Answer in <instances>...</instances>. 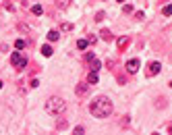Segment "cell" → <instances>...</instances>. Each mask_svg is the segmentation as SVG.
I'll list each match as a JSON object with an SVG mask.
<instances>
[{"instance_id": "cell-1", "label": "cell", "mask_w": 172, "mask_h": 135, "mask_svg": "<svg viewBox=\"0 0 172 135\" xmlns=\"http://www.w3.org/2000/svg\"><path fill=\"white\" fill-rule=\"evenodd\" d=\"M89 112H91L95 119H106V117H110V115H112V102H110V98H106V96L93 98V102L89 104Z\"/></svg>"}, {"instance_id": "cell-2", "label": "cell", "mask_w": 172, "mask_h": 135, "mask_svg": "<svg viewBox=\"0 0 172 135\" xmlns=\"http://www.w3.org/2000/svg\"><path fill=\"white\" fill-rule=\"evenodd\" d=\"M64 108H66V102L60 96H52L46 102V110L50 112V115H60V112H64Z\"/></svg>"}, {"instance_id": "cell-3", "label": "cell", "mask_w": 172, "mask_h": 135, "mask_svg": "<svg viewBox=\"0 0 172 135\" xmlns=\"http://www.w3.org/2000/svg\"><path fill=\"white\" fill-rule=\"evenodd\" d=\"M11 62L17 66V69H25V64H27V58L23 56L21 52H13V56H11Z\"/></svg>"}, {"instance_id": "cell-4", "label": "cell", "mask_w": 172, "mask_h": 135, "mask_svg": "<svg viewBox=\"0 0 172 135\" xmlns=\"http://www.w3.org/2000/svg\"><path fill=\"white\" fill-rule=\"evenodd\" d=\"M162 69V64L160 62H152V64H147V77H156Z\"/></svg>"}, {"instance_id": "cell-5", "label": "cell", "mask_w": 172, "mask_h": 135, "mask_svg": "<svg viewBox=\"0 0 172 135\" xmlns=\"http://www.w3.org/2000/svg\"><path fill=\"white\" fill-rule=\"evenodd\" d=\"M127 71H129V73H133V75L139 71V58H131V60L127 62Z\"/></svg>"}, {"instance_id": "cell-6", "label": "cell", "mask_w": 172, "mask_h": 135, "mask_svg": "<svg viewBox=\"0 0 172 135\" xmlns=\"http://www.w3.org/2000/svg\"><path fill=\"white\" fill-rule=\"evenodd\" d=\"M87 81H89V83H97V81H100V75H97L95 71H91V73L87 75Z\"/></svg>"}, {"instance_id": "cell-7", "label": "cell", "mask_w": 172, "mask_h": 135, "mask_svg": "<svg viewBox=\"0 0 172 135\" xmlns=\"http://www.w3.org/2000/svg\"><path fill=\"white\" fill-rule=\"evenodd\" d=\"M87 89H89V87H87L85 83H79V87H77V96H85Z\"/></svg>"}, {"instance_id": "cell-8", "label": "cell", "mask_w": 172, "mask_h": 135, "mask_svg": "<svg viewBox=\"0 0 172 135\" xmlns=\"http://www.w3.org/2000/svg\"><path fill=\"white\" fill-rule=\"evenodd\" d=\"M42 54H44V56H52V54H54V50H52L50 46H42Z\"/></svg>"}, {"instance_id": "cell-9", "label": "cell", "mask_w": 172, "mask_h": 135, "mask_svg": "<svg viewBox=\"0 0 172 135\" xmlns=\"http://www.w3.org/2000/svg\"><path fill=\"white\" fill-rule=\"evenodd\" d=\"M60 37V33L58 31H48V40H50V42H56Z\"/></svg>"}, {"instance_id": "cell-10", "label": "cell", "mask_w": 172, "mask_h": 135, "mask_svg": "<svg viewBox=\"0 0 172 135\" xmlns=\"http://www.w3.org/2000/svg\"><path fill=\"white\" fill-rule=\"evenodd\" d=\"M100 69H102V62H100V60H91V71H95V73H97Z\"/></svg>"}, {"instance_id": "cell-11", "label": "cell", "mask_w": 172, "mask_h": 135, "mask_svg": "<svg viewBox=\"0 0 172 135\" xmlns=\"http://www.w3.org/2000/svg\"><path fill=\"white\" fill-rule=\"evenodd\" d=\"M15 48L17 50H23V48H25V40H17L15 42Z\"/></svg>"}, {"instance_id": "cell-12", "label": "cell", "mask_w": 172, "mask_h": 135, "mask_svg": "<svg viewBox=\"0 0 172 135\" xmlns=\"http://www.w3.org/2000/svg\"><path fill=\"white\" fill-rule=\"evenodd\" d=\"M100 35H102V37H104V40H106V42H110V40H112V33H110V31H108V29H104V31H102V33H100Z\"/></svg>"}, {"instance_id": "cell-13", "label": "cell", "mask_w": 172, "mask_h": 135, "mask_svg": "<svg viewBox=\"0 0 172 135\" xmlns=\"http://www.w3.org/2000/svg\"><path fill=\"white\" fill-rule=\"evenodd\" d=\"M77 48H79V50H85V48H87V40H79V42H77Z\"/></svg>"}, {"instance_id": "cell-14", "label": "cell", "mask_w": 172, "mask_h": 135, "mask_svg": "<svg viewBox=\"0 0 172 135\" xmlns=\"http://www.w3.org/2000/svg\"><path fill=\"white\" fill-rule=\"evenodd\" d=\"M162 13H164V15H172V4L164 6V8H162Z\"/></svg>"}, {"instance_id": "cell-15", "label": "cell", "mask_w": 172, "mask_h": 135, "mask_svg": "<svg viewBox=\"0 0 172 135\" xmlns=\"http://www.w3.org/2000/svg\"><path fill=\"white\" fill-rule=\"evenodd\" d=\"M73 135H83V127L79 125V127H75V131H73Z\"/></svg>"}, {"instance_id": "cell-16", "label": "cell", "mask_w": 172, "mask_h": 135, "mask_svg": "<svg viewBox=\"0 0 172 135\" xmlns=\"http://www.w3.org/2000/svg\"><path fill=\"white\" fill-rule=\"evenodd\" d=\"M33 15H42V6L39 4H33Z\"/></svg>"}, {"instance_id": "cell-17", "label": "cell", "mask_w": 172, "mask_h": 135, "mask_svg": "<svg viewBox=\"0 0 172 135\" xmlns=\"http://www.w3.org/2000/svg\"><path fill=\"white\" fill-rule=\"evenodd\" d=\"M56 2H58V6H66V4L70 2V0H56Z\"/></svg>"}, {"instance_id": "cell-18", "label": "cell", "mask_w": 172, "mask_h": 135, "mask_svg": "<svg viewBox=\"0 0 172 135\" xmlns=\"http://www.w3.org/2000/svg\"><path fill=\"white\" fill-rule=\"evenodd\" d=\"M62 29L68 31V29H73V25H70V23H62Z\"/></svg>"}, {"instance_id": "cell-19", "label": "cell", "mask_w": 172, "mask_h": 135, "mask_svg": "<svg viewBox=\"0 0 172 135\" xmlns=\"http://www.w3.org/2000/svg\"><path fill=\"white\" fill-rule=\"evenodd\" d=\"M85 58H87L89 62H91V60H95V56H93V52H87V56H85Z\"/></svg>"}, {"instance_id": "cell-20", "label": "cell", "mask_w": 172, "mask_h": 135, "mask_svg": "<svg viewBox=\"0 0 172 135\" xmlns=\"http://www.w3.org/2000/svg\"><path fill=\"white\" fill-rule=\"evenodd\" d=\"M116 2H125V0H116Z\"/></svg>"}, {"instance_id": "cell-21", "label": "cell", "mask_w": 172, "mask_h": 135, "mask_svg": "<svg viewBox=\"0 0 172 135\" xmlns=\"http://www.w3.org/2000/svg\"><path fill=\"white\" fill-rule=\"evenodd\" d=\"M0 87H2V81H0Z\"/></svg>"}, {"instance_id": "cell-22", "label": "cell", "mask_w": 172, "mask_h": 135, "mask_svg": "<svg viewBox=\"0 0 172 135\" xmlns=\"http://www.w3.org/2000/svg\"><path fill=\"white\" fill-rule=\"evenodd\" d=\"M154 135H160V133H154Z\"/></svg>"}, {"instance_id": "cell-23", "label": "cell", "mask_w": 172, "mask_h": 135, "mask_svg": "<svg viewBox=\"0 0 172 135\" xmlns=\"http://www.w3.org/2000/svg\"><path fill=\"white\" fill-rule=\"evenodd\" d=\"M170 87H172V83H170Z\"/></svg>"}]
</instances>
